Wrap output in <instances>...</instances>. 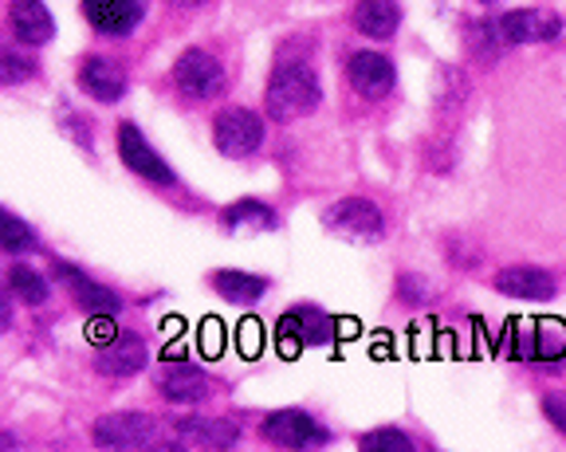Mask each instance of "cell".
I'll use <instances>...</instances> for the list:
<instances>
[{
	"label": "cell",
	"instance_id": "obj_11",
	"mask_svg": "<svg viewBox=\"0 0 566 452\" xmlns=\"http://www.w3.org/2000/svg\"><path fill=\"white\" fill-rule=\"evenodd\" d=\"M55 275H60L63 284H67L71 299H75V307L83 311V315H118L123 311V299H118L111 287L95 284L87 272H80L75 264H55Z\"/></svg>",
	"mask_w": 566,
	"mask_h": 452
},
{
	"label": "cell",
	"instance_id": "obj_28",
	"mask_svg": "<svg viewBox=\"0 0 566 452\" xmlns=\"http://www.w3.org/2000/svg\"><path fill=\"white\" fill-rule=\"evenodd\" d=\"M543 413H547V421L558 429V433H566V398L563 393H547V398H543Z\"/></svg>",
	"mask_w": 566,
	"mask_h": 452
},
{
	"label": "cell",
	"instance_id": "obj_26",
	"mask_svg": "<svg viewBox=\"0 0 566 452\" xmlns=\"http://www.w3.org/2000/svg\"><path fill=\"white\" fill-rule=\"evenodd\" d=\"M32 75H35L32 60H24V55H17V52H4V60H0V83H4V87H17V83L32 80Z\"/></svg>",
	"mask_w": 566,
	"mask_h": 452
},
{
	"label": "cell",
	"instance_id": "obj_7",
	"mask_svg": "<svg viewBox=\"0 0 566 452\" xmlns=\"http://www.w3.org/2000/svg\"><path fill=\"white\" fill-rule=\"evenodd\" d=\"M91 441L103 449H154L158 444V421L146 413H111L98 417Z\"/></svg>",
	"mask_w": 566,
	"mask_h": 452
},
{
	"label": "cell",
	"instance_id": "obj_19",
	"mask_svg": "<svg viewBox=\"0 0 566 452\" xmlns=\"http://www.w3.org/2000/svg\"><path fill=\"white\" fill-rule=\"evenodd\" d=\"M354 28L370 40H389L401 28L398 0H358V9H354Z\"/></svg>",
	"mask_w": 566,
	"mask_h": 452
},
{
	"label": "cell",
	"instance_id": "obj_20",
	"mask_svg": "<svg viewBox=\"0 0 566 452\" xmlns=\"http://www.w3.org/2000/svg\"><path fill=\"white\" fill-rule=\"evenodd\" d=\"M212 292L221 299L237 303V307H252L268 295V280L252 272H237V267H224V272H212Z\"/></svg>",
	"mask_w": 566,
	"mask_h": 452
},
{
	"label": "cell",
	"instance_id": "obj_12",
	"mask_svg": "<svg viewBox=\"0 0 566 452\" xmlns=\"http://www.w3.org/2000/svg\"><path fill=\"white\" fill-rule=\"evenodd\" d=\"M346 75H350V87L363 98H386L398 83L394 63L378 52H354L350 63H346Z\"/></svg>",
	"mask_w": 566,
	"mask_h": 452
},
{
	"label": "cell",
	"instance_id": "obj_10",
	"mask_svg": "<svg viewBox=\"0 0 566 452\" xmlns=\"http://www.w3.org/2000/svg\"><path fill=\"white\" fill-rule=\"evenodd\" d=\"M83 17L98 36H130L146 17V0H83Z\"/></svg>",
	"mask_w": 566,
	"mask_h": 452
},
{
	"label": "cell",
	"instance_id": "obj_15",
	"mask_svg": "<svg viewBox=\"0 0 566 452\" xmlns=\"http://www.w3.org/2000/svg\"><path fill=\"white\" fill-rule=\"evenodd\" d=\"M9 28H12V36L28 48H40L55 36V20H52V12L44 9V0H12Z\"/></svg>",
	"mask_w": 566,
	"mask_h": 452
},
{
	"label": "cell",
	"instance_id": "obj_27",
	"mask_svg": "<svg viewBox=\"0 0 566 452\" xmlns=\"http://www.w3.org/2000/svg\"><path fill=\"white\" fill-rule=\"evenodd\" d=\"M115 335H118L115 315H91V323H87V338H91V343H95V346H106Z\"/></svg>",
	"mask_w": 566,
	"mask_h": 452
},
{
	"label": "cell",
	"instance_id": "obj_17",
	"mask_svg": "<svg viewBox=\"0 0 566 452\" xmlns=\"http://www.w3.org/2000/svg\"><path fill=\"white\" fill-rule=\"evenodd\" d=\"M146 343L138 335H123L118 330L106 346H98V370L111 374V378H130L146 366Z\"/></svg>",
	"mask_w": 566,
	"mask_h": 452
},
{
	"label": "cell",
	"instance_id": "obj_25",
	"mask_svg": "<svg viewBox=\"0 0 566 452\" xmlns=\"http://www.w3.org/2000/svg\"><path fill=\"white\" fill-rule=\"evenodd\" d=\"M366 452L370 449H381V452H413V441H409L406 433H401V429H374V433H366L363 441Z\"/></svg>",
	"mask_w": 566,
	"mask_h": 452
},
{
	"label": "cell",
	"instance_id": "obj_1",
	"mask_svg": "<svg viewBox=\"0 0 566 452\" xmlns=\"http://www.w3.org/2000/svg\"><path fill=\"white\" fill-rule=\"evenodd\" d=\"M318 98H323V91H318L315 72H311L307 63L292 60V63H280V67H275L264 103H268V115H272L275 123H292V118L311 115V111L318 107Z\"/></svg>",
	"mask_w": 566,
	"mask_h": 452
},
{
	"label": "cell",
	"instance_id": "obj_21",
	"mask_svg": "<svg viewBox=\"0 0 566 452\" xmlns=\"http://www.w3.org/2000/svg\"><path fill=\"white\" fill-rule=\"evenodd\" d=\"M174 429L189 444H205V449H232L237 444V425L217 421V417H177Z\"/></svg>",
	"mask_w": 566,
	"mask_h": 452
},
{
	"label": "cell",
	"instance_id": "obj_29",
	"mask_svg": "<svg viewBox=\"0 0 566 452\" xmlns=\"http://www.w3.org/2000/svg\"><path fill=\"white\" fill-rule=\"evenodd\" d=\"M169 4H177V9H201L205 0H169Z\"/></svg>",
	"mask_w": 566,
	"mask_h": 452
},
{
	"label": "cell",
	"instance_id": "obj_24",
	"mask_svg": "<svg viewBox=\"0 0 566 452\" xmlns=\"http://www.w3.org/2000/svg\"><path fill=\"white\" fill-rule=\"evenodd\" d=\"M0 229H4V252H12V256L35 249V232L17 213H0Z\"/></svg>",
	"mask_w": 566,
	"mask_h": 452
},
{
	"label": "cell",
	"instance_id": "obj_13",
	"mask_svg": "<svg viewBox=\"0 0 566 452\" xmlns=\"http://www.w3.org/2000/svg\"><path fill=\"white\" fill-rule=\"evenodd\" d=\"M495 292L523 303H551L558 295V284L555 275L543 272V267H504L495 275Z\"/></svg>",
	"mask_w": 566,
	"mask_h": 452
},
{
	"label": "cell",
	"instance_id": "obj_22",
	"mask_svg": "<svg viewBox=\"0 0 566 452\" xmlns=\"http://www.w3.org/2000/svg\"><path fill=\"white\" fill-rule=\"evenodd\" d=\"M221 224L229 232H272L275 224V209H268L264 201H237L221 213Z\"/></svg>",
	"mask_w": 566,
	"mask_h": 452
},
{
	"label": "cell",
	"instance_id": "obj_3",
	"mask_svg": "<svg viewBox=\"0 0 566 452\" xmlns=\"http://www.w3.org/2000/svg\"><path fill=\"white\" fill-rule=\"evenodd\" d=\"M323 224H327L335 236L354 240V244H374V240H381V232H386V217H381L378 204L366 201V197L335 201L327 213H323Z\"/></svg>",
	"mask_w": 566,
	"mask_h": 452
},
{
	"label": "cell",
	"instance_id": "obj_16",
	"mask_svg": "<svg viewBox=\"0 0 566 452\" xmlns=\"http://www.w3.org/2000/svg\"><path fill=\"white\" fill-rule=\"evenodd\" d=\"M80 87L98 103H118L126 95V72L106 55H91L80 67Z\"/></svg>",
	"mask_w": 566,
	"mask_h": 452
},
{
	"label": "cell",
	"instance_id": "obj_8",
	"mask_svg": "<svg viewBox=\"0 0 566 452\" xmlns=\"http://www.w3.org/2000/svg\"><path fill=\"white\" fill-rule=\"evenodd\" d=\"M174 83L186 98L205 103V98H212L217 91L224 87V72H221V63H217V55L201 52V48H189V52L177 55Z\"/></svg>",
	"mask_w": 566,
	"mask_h": 452
},
{
	"label": "cell",
	"instance_id": "obj_9",
	"mask_svg": "<svg viewBox=\"0 0 566 452\" xmlns=\"http://www.w3.org/2000/svg\"><path fill=\"white\" fill-rule=\"evenodd\" d=\"M118 158L130 174L138 178L154 181V186H174V169L154 154V146L142 138V130L134 123H123L118 126Z\"/></svg>",
	"mask_w": 566,
	"mask_h": 452
},
{
	"label": "cell",
	"instance_id": "obj_6",
	"mask_svg": "<svg viewBox=\"0 0 566 452\" xmlns=\"http://www.w3.org/2000/svg\"><path fill=\"white\" fill-rule=\"evenodd\" d=\"M492 32L500 44H547V40H558L563 20L551 9H512L492 20Z\"/></svg>",
	"mask_w": 566,
	"mask_h": 452
},
{
	"label": "cell",
	"instance_id": "obj_30",
	"mask_svg": "<svg viewBox=\"0 0 566 452\" xmlns=\"http://www.w3.org/2000/svg\"><path fill=\"white\" fill-rule=\"evenodd\" d=\"M488 4H492V0H488Z\"/></svg>",
	"mask_w": 566,
	"mask_h": 452
},
{
	"label": "cell",
	"instance_id": "obj_14",
	"mask_svg": "<svg viewBox=\"0 0 566 452\" xmlns=\"http://www.w3.org/2000/svg\"><path fill=\"white\" fill-rule=\"evenodd\" d=\"M515 355L520 358H535V362H558L566 358V327L558 319H539V323H527L523 327V338H512Z\"/></svg>",
	"mask_w": 566,
	"mask_h": 452
},
{
	"label": "cell",
	"instance_id": "obj_18",
	"mask_svg": "<svg viewBox=\"0 0 566 452\" xmlns=\"http://www.w3.org/2000/svg\"><path fill=\"white\" fill-rule=\"evenodd\" d=\"M154 381H158L161 398L177 401V406H193V401L209 398V381H205V374L189 362L166 366L161 374H154Z\"/></svg>",
	"mask_w": 566,
	"mask_h": 452
},
{
	"label": "cell",
	"instance_id": "obj_23",
	"mask_svg": "<svg viewBox=\"0 0 566 452\" xmlns=\"http://www.w3.org/2000/svg\"><path fill=\"white\" fill-rule=\"evenodd\" d=\"M9 292L17 295L20 303H28V307H44L48 295H52V287H48V280L40 272H32V267L17 264L9 272Z\"/></svg>",
	"mask_w": 566,
	"mask_h": 452
},
{
	"label": "cell",
	"instance_id": "obj_5",
	"mask_svg": "<svg viewBox=\"0 0 566 452\" xmlns=\"http://www.w3.org/2000/svg\"><path fill=\"white\" fill-rule=\"evenodd\" d=\"M260 433L275 449H318V444L331 441L327 429L318 425L311 413H303V409H275V413L264 417Z\"/></svg>",
	"mask_w": 566,
	"mask_h": 452
},
{
	"label": "cell",
	"instance_id": "obj_2",
	"mask_svg": "<svg viewBox=\"0 0 566 452\" xmlns=\"http://www.w3.org/2000/svg\"><path fill=\"white\" fill-rule=\"evenodd\" d=\"M338 330H343V323L331 319L327 311L295 307V311H287V315L280 319V327H275V338H280L283 355L292 358V355H300L303 346H331Z\"/></svg>",
	"mask_w": 566,
	"mask_h": 452
},
{
	"label": "cell",
	"instance_id": "obj_4",
	"mask_svg": "<svg viewBox=\"0 0 566 452\" xmlns=\"http://www.w3.org/2000/svg\"><path fill=\"white\" fill-rule=\"evenodd\" d=\"M212 143L224 158H252L264 146V123L244 107H229L212 118Z\"/></svg>",
	"mask_w": 566,
	"mask_h": 452
}]
</instances>
